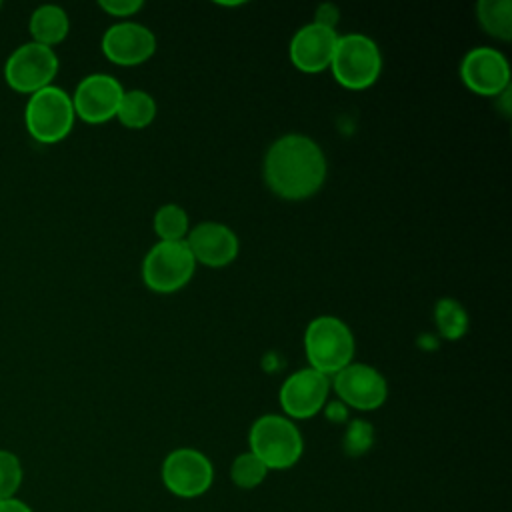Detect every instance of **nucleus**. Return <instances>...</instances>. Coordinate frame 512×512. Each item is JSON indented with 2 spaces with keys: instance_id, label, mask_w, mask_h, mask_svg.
<instances>
[{
  "instance_id": "nucleus-8",
  "label": "nucleus",
  "mask_w": 512,
  "mask_h": 512,
  "mask_svg": "<svg viewBox=\"0 0 512 512\" xmlns=\"http://www.w3.org/2000/svg\"><path fill=\"white\" fill-rule=\"evenodd\" d=\"M214 480V468L208 456L194 448H178L170 452L162 464V482L174 496H202Z\"/></svg>"
},
{
  "instance_id": "nucleus-2",
  "label": "nucleus",
  "mask_w": 512,
  "mask_h": 512,
  "mask_svg": "<svg viewBox=\"0 0 512 512\" xmlns=\"http://www.w3.org/2000/svg\"><path fill=\"white\" fill-rule=\"evenodd\" d=\"M250 452L262 460L268 470H286L294 466L302 452L304 440L292 420L278 414L260 416L248 434Z\"/></svg>"
},
{
  "instance_id": "nucleus-24",
  "label": "nucleus",
  "mask_w": 512,
  "mask_h": 512,
  "mask_svg": "<svg viewBox=\"0 0 512 512\" xmlns=\"http://www.w3.org/2000/svg\"><path fill=\"white\" fill-rule=\"evenodd\" d=\"M98 6L110 16L126 18V16H134L144 6V2H140V0H100Z\"/></svg>"
},
{
  "instance_id": "nucleus-5",
  "label": "nucleus",
  "mask_w": 512,
  "mask_h": 512,
  "mask_svg": "<svg viewBox=\"0 0 512 512\" xmlns=\"http://www.w3.org/2000/svg\"><path fill=\"white\" fill-rule=\"evenodd\" d=\"M330 70L344 88L364 90L378 80L382 56L374 40L364 34L338 36Z\"/></svg>"
},
{
  "instance_id": "nucleus-28",
  "label": "nucleus",
  "mask_w": 512,
  "mask_h": 512,
  "mask_svg": "<svg viewBox=\"0 0 512 512\" xmlns=\"http://www.w3.org/2000/svg\"><path fill=\"white\" fill-rule=\"evenodd\" d=\"M0 8H2V2H0Z\"/></svg>"
},
{
  "instance_id": "nucleus-11",
  "label": "nucleus",
  "mask_w": 512,
  "mask_h": 512,
  "mask_svg": "<svg viewBox=\"0 0 512 512\" xmlns=\"http://www.w3.org/2000/svg\"><path fill=\"white\" fill-rule=\"evenodd\" d=\"M334 390L342 404L356 410H376L388 396L384 376L368 364L354 362L334 374Z\"/></svg>"
},
{
  "instance_id": "nucleus-27",
  "label": "nucleus",
  "mask_w": 512,
  "mask_h": 512,
  "mask_svg": "<svg viewBox=\"0 0 512 512\" xmlns=\"http://www.w3.org/2000/svg\"><path fill=\"white\" fill-rule=\"evenodd\" d=\"M0 512H32V508L18 498H6L0 500Z\"/></svg>"
},
{
  "instance_id": "nucleus-6",
  "label": "nucleus",
  "mask_w": 512,
  "mask_h": 512,
  "mask_svg": "<svg viewBox=\"0 0 512 512\" xmlns=\"http://www.w3.org/2000/svg\"><path fill=\"white\" fill-rule=\"evenodd\" d=\"M2 74L14 92L30 96L52 84L58 74V56L54 48L30 40L10 52Z\"/></svg>"
},
{
  "instance_id": "nucleus-15",
  "label": "nucleus",
  "mask_w": 512,
  "mask_h": 512,
  "mask_svg": "<svg viewBox=\"0 0 512 512\" xmlns=\"http://www.w3.org/2000/svg\"><path fill=\"white\" fill-rule=\"evenodd\" d=\"M338 34L332 28L320 24L302 26L290 42V60L292 64L308 74L330 68Z\"/></svg>"
},
{
  "instance_id": "nucleus-4",
  "label": "nucleus",
  "mask_w": 512,
  "mask_h": 512,
  "mask_svg": "<svg viewBox=\"0 0 512 512\" xmlns=\"http://www.w3.org/2000/svg\"><path fill=\"white\" fill-rule=\"evenodd\" d=\"M304 348L312 370L330 376L352 362L354 336L340 318L318 316L304 332Z\"/></svg>"
},
{
  "instance_id": "nucleus-23",
  "label": "nucleus",
  "mask_w": 512,
  "mask_h": 512,
  "mask_svg": "<svg viewBox=\"0 0 512 512\" xmlns=\"http://www.w3.org/2000/svg\"><path fill=\"white\" fill-rule=\"evenodd\" d=\"M374 444V428L364 420H352L344 434V452L348 456H362Z\"/></svg>"
},
{
  "instance_id": "nucleus-9",
  "label": "nucleus",
  "mask_w": 512,
  "mask_h": 512,
  "mask_svg": "<svg viewBox=\"0 0 512 512\" xmlns=\"http://www.w3.org/2000/svg\"><path fill=\"white\" fill-rule=\"evenodd\" d=\"M124 88L110 74H90L82 78L74 90V114L88 124H102L116 116Z\"/></svg>"
},
{
  "instance_id": "nucleus-1",
  "label": "nucleus",
  "mask_w": 512,
  "mask_h": 512,
  "mask_svg": "<svg viewBox=\"0 0 512 512\" xmlns=\"http://www.w3.org/2000/svg\"><path fill=\"white\" fill-rule=\"evenodd\" d=\"M324 178V152L308 136H282L264 156V180L280 198L304 200L320 190Z\"/></svg>"
},
{
  "instance_id": "nucleus-26",
  "label": "nucleus",
  "mask_w": 512,
  "mask_h": 512,
  "mask_svg": "<svg viewBox=\"0 0 512 512\" xmlns=\"http://www.w3.org/2000/svg\"><path fill=\"white\" fill-rule=\"evenodd\" d=\"M324 414L330 422H344L348 418V408L340 400H334L324 408Z\"/></svg>"
},
{
  "instance_id": "nucleus-10",
  "label": "nucleus",
  "mask_w": 512,
  "mask_h": 512,
  "mask_svg": "<svg viewBox=\"0 0 512 512\" xmlns=\"http://www.w3.org/2000/svg\"><path fill=\"white\" fill-rule=\"evenodd\" d=\"M462 82L480 96H500L510 84V66L502 52L490 46L472 48L460 62Z\"/></svg>"
},
{
  "instance_id": "nucleus-14",
  "label": "nucleus",
  "mask_w": 512,
  "mask_h": 512,
  "mask_svg": "<svg viewBox=\"0 0 512 512\" xmlns=\"http://www.w3.org/2000/svg\"><path fill=\"white\" fill-rule=\"evenodd\" d=\"M196 262L220 268L230 264L238 254L236 234L220 222H200L196 224L184 240Z\"/></svg>"
},
{
  "instance_id": "nucleus-17",
  "label": "nucleus",
  "mask_w": 512,
  "mask_h": 512,
  "mask_svg": "<svg viewBox=\"0 0 512 512\" xmlns=\"http://www.w3.org/2000/svg\"><path fill=\"white\" fill-rule=\"evenodd\" d=\"M156 116V102L144 90H128L122 94V100L116 110V118L126 128H146Z\"/></svg>"
},
{
  "instance_id": "nucleus-20",
  "label": "nucleus",
  "mask_w": 512,
  "mask_h": 512,
  "mask_svg": "<svg viewBox=\"0 0 512 512\" xmlns=\"http://www.w3.org/2000/svg\"><path fill=\"white\" fill-rule=\"evenodd\" d=\"M154 232L160 242L184 240L188 234V216L178 204H164L154 214Z\"/></svg>"
},
{
  "instance_id": "nucleus-13",
  "label": "nucleus",
  "mask_w": 512,
  "mask_h": 512,
  "mask_svg": "<svg viewBox=\"0 0 512 512\" xmlns=\"http://www.w3.org/2000/svg\"><path fill=\"white\" fill-rule=\"evenodd\" d=\"M156 50L154 34L136 22L110 26L102 36L104 56L118 66H136L146 62Z\"/></svg>"
},
{
  "instance_id": "nucleus-21",
  "label": "nucleus",
  "mask_w": 512,
  "mask_h": 512,
  "mask_svg": "<svg viewBox=\"0 0 512 512\" xmlns=\"http://www.w3.org/2000/svg\"><path fill=\"white\" fill-rule=\"evenodd\" d=\"M268 468L252 452H244L234 458L230 466V478L238 488L252 490L264 482Z\"/></svg>"
},
{
  "instance_id": "nucleus-19",
  "label": "nucleus",
  "mask_w": 512,
  "mask_h": 512,
  "mask_svg": "<svg viewBox=\"0 0 512 512\" xmlns=\"http://www.w3.org/2000/svg\"><path fill=\"white\" fill-rule=\"evenodd\" d=\"M434 318L440 334L446 340H458L468 330V314L460 302L452 298H440L434 308Z\"/></svg>"
},
{
  "instance_id": "nucleus-7",
  "label": "nucleus",
  "mask_w": 512,
  "mask_h": 512,
  "mask_svg": "<svg viewBox=\"0 0 512 512\" xmlns=\"http://www.w3.org/2000/svg\"><path fill=\"white\" fill-rule=\"evenodd\" d=\"M196 260L184 240L158 242L150 248L142 264L144 284L160 294H170L188 284Z\"/></svg>"
},
{
  "instance_id": "nucleus-16",
  "label": "nucleus",
  "mask_w": 512,
  "mask_h": 512,
  "mask_svg": "<svg viewBox=\"0 0 512 512\" xmlns=\"http://www.w3.org/2000/svg\"><path fill=\"white\" fill-rule=\"evenodd\" d=\"M28 30H30L32 42L52 48L68 36L70 20L62 6L42 4V6L34 8V12L30 14Z\"/></svg>"
},
{
  "instance_id": "nucleus-3",
  "label": "nucleus",
  "mask_w": 512,
  "mask_h": 512,
  "mask_svg": "<svg viewBox=\"0 0 512 512\" xmlns=\"http://www.w3.org/2000/svg\"><path fill=\"white\" fill-rule=\"evenodd\" d=\"M76 114L72 98L66 90L50 84L28 96L24 108V124L28 134L40 144H56L64 140L72 126Z\"/></svg>"
},
{
  "instance_id": "nucleus-22",
  "label": "nucleus",
  "mask_w": 512,
  "mask_h": 512,
  "mask_svg": "<svg viewBox=\"0 0 512 512\" xmlns=\"http://www.w3.org/2000/svg\"><path fill=\"white\" fill-rule=\"evenodd\" d=\"M22 476L20 458L10 450H0V500L14 498L22 484Z\"/></svg>"
},
{
  "instance_id": "nucleus-25",
  "label": "nucleus",
  "mask_w": 512,
  "mask_h": 512,
  "mask_svg": "<svg viewBox=\"0 0 512 512\" xmlns=\"http://www.w3.org/2000/svg\"><path fill=\"white\" fill-rule=\"evenodd\" d=\"M314 24H320V26H326V28L336 30V24H338V8H336L334 4H322V6H318Z\"/></svg>"
},
{
  "instance_id": "nucleus-12",
  "label": "nucleus",
  "mask_w": 512,
  "mask_h": 512,
  "mask_svg": "<svg viewBox=\"0 0 512 512\" xmlns=\"http://www.w3.org/2000/svg\"><path fill=\"white\" fill-rule=\"evenodd\" d=\"M328 390V376L312 368H304L284 380L280 388V406L290 418H312L324 408Z\"/></svg>"
},
{
  "instance_id": "nucleus-18",
  "label": "nucleus",
  "mask_w": 512,
  "mask_h": 512,
  "mask_svg": "<svg viewBox=\"0 0 512 512\" xmlns=\"http://www.w3.org/2000/svg\"><path fill=\"white\" fill-rule=\"evenodd\" d=\"M476 18L490 36L504 42L512 38V2L510 0H480L476 4Z\"/></svg>"
}]
</instances>
